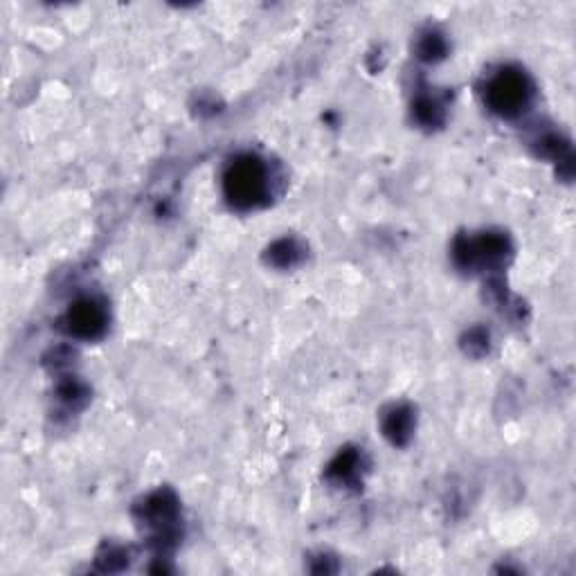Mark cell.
I'll use <instances>...</instances> for the list:
<instances>
[{"label": "cell", "instance_id": "obj_1", "mask_svg": "<svg viewBox=\"0 0 576 576\" xmlns=\"http://www.w3.org/2000/svg\"><path fill=\"white\" fill-rule=\"evenodd\" d=\"M228 196L237 205H255L266 192V174L257 160H239L225 178Z\"/></svg>", "mask_w": 576, "mask_h": 576}, {"label": "cell", "instance_id": "obj_2", "mask_svg": "<svg viewBox=\"0 0 576 576\" xmlns=\"http://www.w3.org/2000/svg\"><path fill=\"white\" fill-rule=\"evenodd\" d=\"M527 84L525 77L516 75V72H504L493 81L489 90V102L500 113H516L527 102Z\"/></svg>", "mask_w": 576, "mask_h": 576}, {"label": "cell", "instance_id": "obj_3", "mask_svg": "<svg viewBox=\"0 0 576 576\" xmlns=\"http://www.w3.org/2000/svg\"><path fill=\"white\" fill-rule=\"evenodd\" d=\"M70 329L77 336L93 338L104 329V311L95 302H79L75 309H70Z\"/></svg>", "mask_w": 576, "mask_h": 576}]
</instances>
